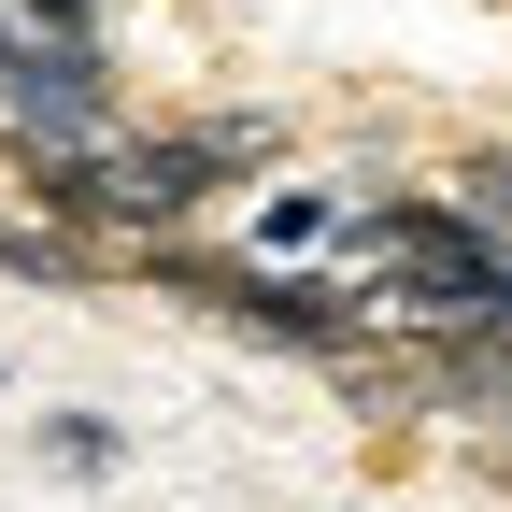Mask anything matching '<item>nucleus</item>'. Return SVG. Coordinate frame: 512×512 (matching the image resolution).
I'll return each mask as SVG.
<instances>
[{
	"label": "nucleus",
	"instance_id": "nucleus-1",
	"mask_svg": "<svg viewBox=\"0 0 512 512\" xmlns=\"http://www.w3.org/2000/svg\"><path fill=\"white\" fill-rule=\"evenodd\" d=\"M143 128V86H128L114 43L72 29H0V143H43V157H114Z\"/></svg>",
	"mask_w": 512,
	"mask_h": 512
},
{
	"label": "nucleus",
	"instance_id": "nucleus-2",
	"mask_svg": "<svg viewBox=\"0 0 512 512\" xmlns=\"http://www.w3.org/2000/svg\"><path fill=\"white\" fill-rule=\"evenodd\" d=\"M100 200H114V256H143V242H200V228H228L242 185H228V157H214L185 114H143V128L100 157Z\"/></svg>",
	"mask_w": 512,
	"mask_h": 512
},
{
	"label": "nucleus",
	"instance_id": "nucleus-3",
	"mask_svg": "<svg viewBox=\"0 0 512 512\" xmlns=\"http://www.w3.org/2000/svg\"><path fill=\"white\" fill-rule=\"evenodd\" d=\"M342 214H356V185H342V171H271V185L228 214V242H242V256H271V271H328Z\"/></svg>",
	"mask_w": 512,
	"mask_h": 512
},
{
	"label": "nucleus",
	"instance_id": "nucleus-4",
	"mask_svg": "<svg viewBox=\"0 0 512 512\" xmlns=\"http://www.w3.org/2000/svg\"><path fill=\"white\" fill-rule=\"evenodd\" d=\"M0 285L15 299H100V285H128V256H100V242H72V228L0 200Z\"/></svg>",
	"mask_w": 512,
	"mask_h": 512
},
{
	"label": "nucleus",
	"instance_id": "nucleus-5",
	"mask_svg": "<svg viewBox=\"0 0 512 512\" xmlns=\"http://www.w3.org/2000/svg\"><path fill=\"white\" fill-rule=\"evenodd\" d=\"M0 185H15V214H43V228H72V242H100V256H114L100 157H43V143H0Z\"/></svg>",
	"mask_w": 512,
	"mask_h": 512
},
{
	"label": "nucleus",
	"instance_id": "nucleus-6",
	"mask_svg": "<svg viewBox=\"0 0 512 512\" xmlns=\"http://www.w3.org/2000/svg\"><path fill=\"white\" fill-rule=\"evenodd\" d=\"M128 456H143L128 413H86V399H43V413H29V470H43V484H114Z\"/></svg>",
	"mask_w": 512,
	"mask_h": 512
},
{
	"label": "nucleus",
	"instance_id": "nucleus-7",
	"mask_svg": "<svg viewBox=\"0 0 512 512\" xmlns=\"http://www.w3.org/2000/svg\"><path fill=\"white\" fill-rule=\"evenodd\" d=\"M185 128L228 157V185H242V200H256L271 171H299V114H285V100H185Z\"/></svg>",
	"mask_w": 512,
	"mask_h": 512
},
{
	"label": "nucleus",
	"instance_id": "nucleus-8",
	"mask_svg": "<svg viewBox=\"0 0 512 512\" xmlns=\"http://www.w3.org/2000/svg\"><path fill=\"white\" fill-rule=\"evenodd\" d=\"M427 185H441V200H456V214H470V228L512 256V143H456V157H441Z\"/></svg>",
	"mask_w": 512,
	"mask_h": 512
},
{
	"label": "nucleus",
	"instance_id": "nucleus-9",
	"mask_svg": "<svg viewBox=\"0 0 512 512\" xmlns=\"http://www.w3.org/2000/svg\"><path fill=\"white\" fill-rule=\"evenodd\" d=\"M15 29H72V43H114V0H0Z\"/></svg>",
	"mask_w": 512,
	"mask_h": 512
},
{
	"label": "nucleus",
	"instance_id": "nucleus-10",
	"mask_svg": "<svg viewBox=\"0 0 512 512\" xmlns=\"http://www.w3.org/2000/svg\"><path fill=\"white\" fill-rule=\"evenodd\" d=\"M484 484H498V498H512V441H498V456H484Z\"/></svg>",
	"mask_w": 512,
	"mask_h": 512
},
{
	"label": "nucleus",
	"instance_id": "nucleus-11",
	"mask_svg": "<svg viewBox=\"0 0 512 512\" xmlns=\"http://www.w3.org/2000/svg\"><path fill=\"white\" fill-rule=\"evenodd\" d=\"M0 413H15V370H0Z\"/></svg>",
	"mask_w": 512,
	"mask_h": 512
},
{
	"label": "nucleus",
	"instance_id": "nucleus-12",
	"mask_svg": "<svg viewBox=\"0 0 512 512\" xmlns=\"http://www.w3.org/2000/svg\"><path fill=\"white\" fill-rule=\"evenodd\" d=\"M0 29H15V15H0Z\"/></svg>",
	"mask_w": 512,
	"mask_h": 512
}]
</instances>
